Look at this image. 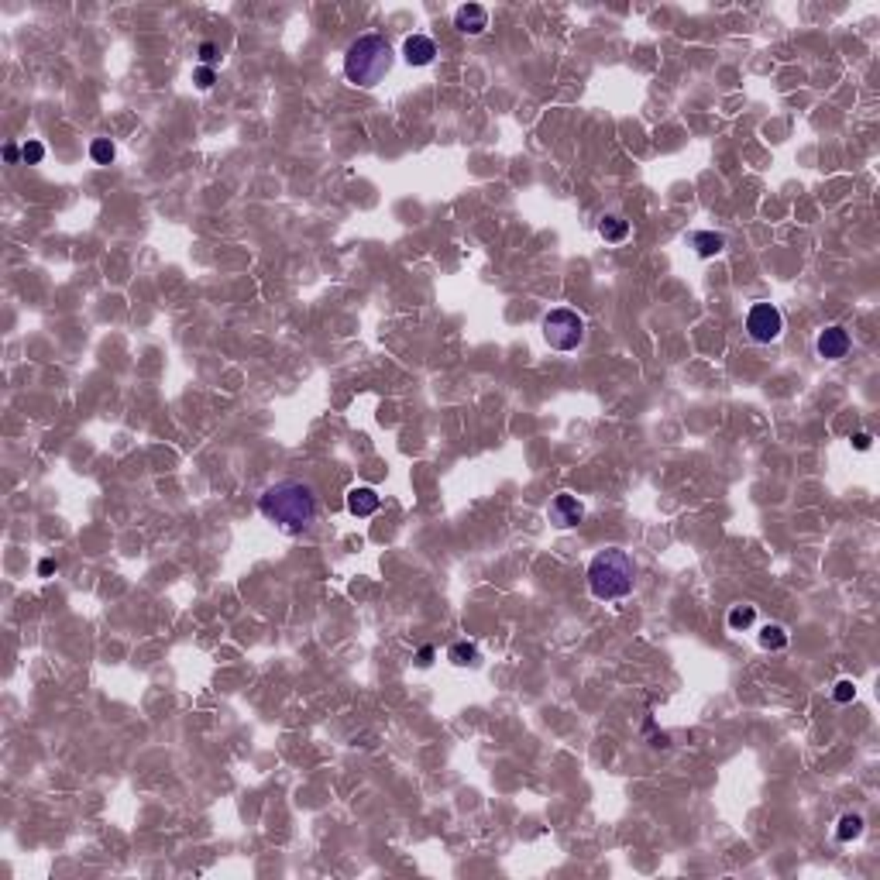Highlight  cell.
I'll return each instance as SVG.
<instances>
[{
  "label": "cell",
  "instance_id": "cell-24",
  "mask_svg": "<svg viewBox=\"0 0 880 880\" xmlns=\"http://www.w3.org/2000/svg\"><path fill=\"white\" fill-rule=\"evenodd\" d=\"M853 444H856L860 450H866V447H870V433H856V437H853Z\"/></svg>",
  "mask_w": 880,
  "mask_h": 880
},
{
  "label": "cell",
  "instance_id": "cell-6",
  "mask_svg": "<svg viewBox=\"0 0 880 880\" xmlns=\"http://www.w3.org/2000/svg\"><path fill=\"white\" fill-rule=\"evenodd\" d=\"M849 331L846 327H825V331L819 333V341H815V351L825 358V361H839V358H846L849 354Z\"/></svg>",
  "mask_w": 880,
  "mask_h": 880
},
{
  "label": "cell",
  "instance_id": "cell-9",
  "mask_svg": "<svg viewBox=\"0 0 880 880\" xmlns=\"http://www.w3.org/2000/svg\"><path fill=\"white\" fill-rule=\"evenodd\" d=\"M433 56H437V45L427 35H410L406 45H403V59L410 62V66H430Z\"/></svg>",
  "mask_w": 880,
  "mask_h": 880
},
{
  "label": "cell",
  "instance_id": "cell-4",
  "mask_svg": "<svg viewBox=\"0 0 880 880\" xmlns=\"http://www.w3.org/2000/svg\"><path fill=\"white\" fill-rule=\"evenodd\" d=\"M544 337L554 351H574L585 341V320L567 306H557L544 316Z\"/></svg>",
  "mask_w": 880,
  "mask_h": 880
},
{
  "label": "cell",
  "instance_id": "cell-23",
  "mask_svg": "<svg viewBox=\"0 0 880 880\" xmlns=\"http://www.w3.org/2000/svg\"><path fill=\"white\" fill-rule=\"evenodd\" d=\"M4 158H7V162H18L21 148H14V145H4Z\"/></svg>",
  "mask_w": 880,
  "mask_h": 880
},
{
  "label": "cell",
  "instance_id": "cell-1",
  "mask_svg": "<svg viewBox=\"0 0 880 880\" xmlns=\"http://www.w3.org/2000/svg\"><path fill=\"white\" fill-rule=\"evenodd\" d=\"M258 509L265 519L279 523L289 533H299V529H310L316 523L320 499H316L314 485H306L299 478H286V482H275L258 495Z\"/></svg>",
  "mask_w": 880,
  "mask_h": 880
},
{
  "label": "cell",
  "instance_id": "cell-19",
  "mask_svg": "<svg viewBox=\"0 0 880 880\" xmlns=\"http://www.w3.org/2000/svg\"><path fill=\"white\" fill-rule=\"evenodd\" d=\"M832 698H836L839 705L853 702V698H856V685H853V681H839V685H836V691H832Z\"/></svg>",
  "mask_w": 880,
  "mask_h": 880
},
{
  "label": "cell",
  "instance_id": "cell-7",
  "mask_svg": "<svg viewBox=\"0 0 880 880\" xmlns=\"http://www.w3.org/2000/svg\"><path fill=\"white\" fill-rule=\"evenodd\" d=\"M454 28L461 35H482L489 28V11L482 4H465V7L454 11Z\"/></svg>",
  "mask_w": 880,
  "mask_h": 880
},
{
  "label": "cell",
  "instance_id": "cell-10",
  "mask_svg": "<svg viewBox=\"0 0 880 880\" xmlns=\"http://www.w3.org/2000/svg\"><path fill=\"white\" fill-rule=\"evenodd\" d=\"M378 509V492L368 489V485H358V489L348 492V512L351 516H372Z\"/></svg>",
  "mask_w": 880,
  "mask_h": 880
},
{
  "label": "cell",
  "instance_id": "cell-16",
  "mask_svg": "<svg viewBox=\"0 0 880 880\" xmlns=\"http://www.w3.org/2000/svg\"><path fill=\"white\" fill-rule=\"evenodd\" d=\"M114 145H110V138H93V145H90V158L93 162H100V165H110L114 162Z\"/></svg>",
  "mask_w": 880,
  "mask_h": 880
},
{
  "label": "cell",
  "instance_id": "cell-15",
  "mask_svg": "<svg viewBox=\"0 0 880 880\" xmlns=\"http://www.w3.org/2000/svg\"><path fill=\"white\" fill-rule=\"evenodd\" d=\"M760 646H767V650H784L787 646V633H784V626H763L760 629Z\"/></svg>",
  "mask_w": 880,
  "mask_h": 880
},
{
  "label": "cell",
  "instance_id": "cell-2",
  "mask_svg": "<svg viewBox=\"0 0 880 880\" xmlns=\"http://www.w3.org/2000/svg\"><path fill=\"white\" fill-rule=\"evenodd\" d=\"M636 585V561L629 557L623 547H606L599 550L588 564V588L595 599L602 602H616L626 599Z\"/></svg>",
  "mask_w": 880,
  "mask_h": 880
},
{
  "label": "cell",
  "instance_id": "cell-3",
  "mask_svg": "<svg viewBox=\"0 0 880 880\" xmlns=\"http://www.w3.org/2000/svg\"><path fill=\"white\" fill-rule=\"evenodd\" d=\"M392 62H395L392 45L382 35H358L344 52V76L361 90H372L389 76Z\"/></svg>",
  "mask_w": 880,
  "mask_h": 880
},
{
  "label": "cell",
  "instance_id": "cell-14",
  "mask_svg": "<svg viewBox=\"0 0 880 880\" xmlns=\"http://www.w3.org/2000/svg\"><path fill=\"white\" fill-rule=\"evenodd\" d=\"M447 657H450V661H454L457 667H468V664H475V661H478V646L468 643V640H461V643L450 646Z\"/></svg>",
  "mask_w": 880,
  "mask_h": 880
},
{
  "label": "cell",
  "instance_id": "cell-11",
  "mask_svg": "<svg viewBox=\"0 0 880 880\" xmlns=\"http://www.w3.org/2000/svg\"><path fill=\"white\" fill-rule=\"evenodd\" d=\"M691 244H695V252L702 254V258H712V254H719L725 248V237L715 234V231H695Z\"/></svg>",
  "mask_w": 880,
  "mask_h": 880
},
{
  "label": "cell",
  "instance_id": "cell-5",
  "mask_svg": "<svg viewBox=\"0 0 880 880\" xmlns=\"http://www.w3.org/2000/svg\"><path fill=\"white\" fill-rule=\"evenodd\" d=\"M784 331V316L777 306H770V303H757V306H750V314H746V333L757 341V344H770V341H777Z\"/></svg>",
  "mask_w": 880,
  "mask_h": 880
},
{
  "label": "cell",
  "instance_id": "cell-8",
  "mask_svg": "<svg viewBox=\"0 0 880 880\" xmlns=\"http://www.w3.org/2000/svg\"><path fill=\"white\" fill-rule=\"evenodd\" d=\"M550 519H554L557 527H578V523L585 519V506H581L574 495L561 492V495L550 502Z\"/></svg>",
  "mask_w": 880,
  "mask_h": 880
},
{
  "label": "cell",
  "instance_id": "cell-13",
  "mask_svg": "<svg viewBox=\"0 0 880 880\" xmlns=\"http://www.w3.org/2000/svg\"><path fill=\"white\" fill-rule=\"evenodd\" d=\"M863 836V819L860 815H842L839 825H836V839L839 842H853Z\"/></svg>",
  "mask_w": 880,
  "mask_h": 880
},
{
  "label": "cell",
  "instance_id": "cell-22",
  "mask_svg": "<svg viewBox=\"0 0 880 880\" xmlns=\"http://www.w3.org/2000/svg\"><path fill=\"white\" fill-rule=\"evenodd\" d=\"M416 661H420V667L433 664V646H420V653H416Z\"/></svg>",
  "mask_w": 880,
  "mask_h": 880
},
{
  "label": "cell",
  "instance_id": "cell-21",
  "mask_svg": "<svg viewBox=\"0 0 880 880\" xmlns=\"http://www.w3.org/2000/svg\"><path fill=\"white\" fill-rule=\"evenodd\" d=\"M200 62H203V66H214V62H217V45H214V41H203V45H200Z\"/></svg>",
  "mask_w": 880,
  "mask_h": 880
},
{
  "label": "cell",
  "instance_id": "cell-12",
  "mask_svg": "<svg viewBox=\"0 0 880 880\" xmlns=\"http://www.w3.org/2000/svg\"><path fill=\"white\" fill-rule=\"evenodd\" d=\"M599 234L606 237V241H626V237H629V224L623 220V217L609 214L606 220L599 224Z\"/></svg>",
  "mask_w": 880,
  "mask_h": 880
},
{
  "label": "cell",
  "instance_id": "cell-25",
  "mask_svg": "<svg viewBox=\"0 0 880 880\" xmlns=\"http://www.w3.org/2000/svg\"><path fill=\"white\" fill-rule=\"evenodd\" d=\"M52 571H56V564H52V561H41V564H38V574H52Z\"/></svg>",
  "mask_w": 880,
  "mask_h": 880
},
{
  "label": "cell",
  "instance_id": "cell-20",
  "mask_svg": "<svg viewBox=\"0 0 880 880\" xmlns=\"http://www.w3.org/2000/svg\"><path fill=\"white\" fill-rule=\"evenodd\" d=\"M193 83L200 86V90H210V86L217 83V73L210 69V66H200V69H196V76H193Z\"/></svg>",
  "mask_w": 880,
  "mask_h": 880
},
{
  "label": "cell",
  "instance_id": "cell-18",
  "mask_svg": "<svg viewBox=\"0 0 880 880\" xmlns=\"http://www.w3.org/2000/svg\"><path fill=\"white\" fill-rule=\"evenodd\" d=\"M21 158H24L28 165H38L41 158H45V145H41V141H24V148H21Z\"/></svg>",
  "mask_w": 880,
  "mask_h": 880
},
{
  "label": "cell",
  "instance_id": "cell-17",
  "mask_svg": "<svg viewBox=\"0 0 880 880\" xmlns=\"http://www.w3.org/2000/svg\"><path fill=\"white\" fill-rule=\"evenodd\" d=\"M753 619H757V609H753V606H736L733 612H729V626H733V629L753 626Z\"/></svg>",
  "mask_w": 880,
  "mask_h": 880
}]
</instances>
